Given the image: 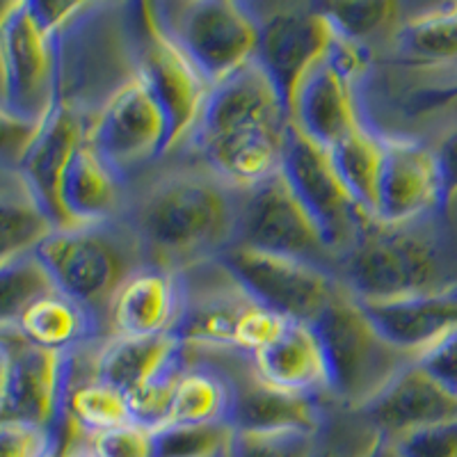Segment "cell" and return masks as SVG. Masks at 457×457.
Instances as JSON below:
<instances>
[{
	"mask_svg": "<svg viewBox=\"0 0 457 457\" xmlns=\"http://www.w3.org/2000/svg\"><path fill=\"white\" fill-rule=\"evenodd\" d=\"M240 190L206 167H179L140 187L121 215L145 265L186 272L234 247Z\"/></svg>",
	"mask_w": 457,
	"mask_h": 457,
	"instance_id": "6da1fadb",
	"label": "cell"
},
{
	"mask_svg": "<svg viewBox=\"0 0 457 457\" xmlns=\"http://www.w3.org/2000/svg\"><path fill=\"white\" fill-rule=\"evenodd\" d=\"M291 110L263 69L250 62L211 87L190 149L228 186L247 190L281 170Z\"/></svg>",
	"mask_w": 457,
	"mask_h": 457,
	"instance_id": "7a4b0ae2",
	"label": "cell"
},
{
	"mask_svg": "<svg viewBox=\"0 0 457 457\" xmlns=\"http://www.w3.org/2000/svg\"><path fill=\"white\" fill-rule=\"evenodd\" d=\"M359 302H391L457 288V228L448 211L403 224L370 222L338 261Z\"/></svg>",
	"mask_w": 457,
	"mask_h": 457,
	"instance_id": "3957f363",
	"label": "cell"
},
{
	"mask_svg": "<svg viewBox=\"0 0 457 457\" xmlns=\"http://www.w3.org/2000/svg\"><path fill=\"white\" fill-rule=\"evenodd\" d=\"M32 254L53 288L87 309L104 328H108V309L117 288L145 265L136 238L121 220L53 228Z\"/></svg>",
	"mask_w": 457,
	"mask_h": 457,
	"instance_id": "277c9868",
	"label": "cell"
},
{
	"mask_svg": "<svg viewBox=\"0 0 457 457\" xmlns=\"http://www.w3.org/2000/svg\"><path fill=\"white\" fill-rule=\"evenodd\" d=\"M328 366V395L341 410L357 411L416 354L395 348L375 329L353 293L345 291L312 325Z\"/></svg>",
	"mask_w": 457,
	"mask_h": 457,
	"instance_id": "5b68a950",
	"label": "cell"
},
{
	"mask_svg": "<svg viewBox=\"0 0 457 457\" xmlns=\"http://www.w3.org/2000/svg\"><path fill=\"white\" fill-rule=\"evenodd\" d=\"M154 21L195 64L211 87L254 62L259 10L234 0L151 3Z\"/></svg>",
	"mask_w": 457,
	"mask_h": 457,
	"instance_id": "8992f818",
	"label": "cell"
},
{
	"mask_svg": "<svg viewBox=\"0 0 457 457\" xmlns=\"http://www.w3.org/2000/svg\"><path fill=\"white\" fill-rule=\"evenodd\" d=\"M369 48L337 32L328 55L318 60L291 99V124L313 145L329 149L361 124H369L359 80L369 71Z\"/></svg>",
	"mask_w": 457,
	"mask_h": 457,
	"instance_id": "52a82bcc",
	"label": "cell"
},
{
	"mask_svg": "<svg viewBox=\"0 0 457 457\" xmlns=\"http://www.w3.org/2000/svg\"><path fill=\"white\" fill-rule=\"evenodd\" d=\"M79 353L37 348L16 325L0 328V423L60 432Z\"/></svg>",
	"mask_w": 457,
	"mask_h": 457,
	"instance_id": "ba28073f",
	"label": "cell"
},
{
	"mask_svg": "<svg viewBox=\"0 0 457 457\" xmlns=\"http://www.w3.org/2000/svg\"><path fill=\"white\" fill-rule=\"evenodd\" d=\"M130 39L136 76L165 117L167 154L190 137L211 85L151 16L149 5H130Z\"/></svg>",
	"mask_w": 457,
	"mask_h": 457,
	"instance_id": "9c48e42d",
	"label": "cell"
},
{
	"mask_svg": "<svg viewBox=\"0 0 457 457\" xmlns=\"http://www.w3.org/2000/svg\"><path fill=\"white\" fill-rule=\"evenodd\" d=\"M215 263L259 307L302 325H313L341 293L348 291L338 275L325 268L238 245L222 252Z\"/></svg>",
	"mask_w": 457,
	"mask_h": 457,
	"instance_id": "30bf717a",
	"label": "cell"
},
{
	"mask_svg": "<svg viewBox=\"0 0 457 457\" xmlns=\"http://www.w3.org/2000/svg\"><path fill=\"white\" fill-rule=\"evenodd\" d=\"M57 32L48 30L32 0L0 7V104L39 124L55 99Z\"/></svg>",
	"mask_w": 457,
	"mask_h": 457,
	"instance_id": "8fae6325",
	"label": "cell"
},
{
	"mask_svg": "<svg viewBox=\"0 0 457 457\" xmlns=\"http://www.w3.org/2000/svg\"><path fill=\"white\" fill-rule=\"evenodd\" d=\"M279 171L312 218L322 243L341 261L373 218L345 190L328 149L313 145L291 126Z\"/></svg>",
	"mask_w": 457,
	"mask_h": 457,
	"instance_id": "7c38bea8",
	"label": "cell"
},
{
	"mask_svg": "<svg viewBox=\"0 0 457 457\" xmlns=\"http://www.w3.org/2000/svg\"><path fill=\"white\" fill-rule=\"evenodd\" d=\"M234 245L304 261L338 275L337 254L322 243L318 228L300 206L281 171L247 190H240L238 234Z\"/></svg>",
	"mask_w": 457,
	"mask_h": 457,
	"instance_id": "4fadbf2b",
	"label": "cell"
},
{
	"mask_svg": "<svg viewBox=\"0 0 457 457\" xmlns=\"http://www.w3.org/2000/svg\"><path fill=\"white\" fill-rule=\"evenodd\" d=\"M85 142L126 183L137 170L165 156V117L137 76L114 89L96 110Z\"/></svg>",
	"mask_w": 457,
	"mask_h": 457,
	"instance_id": "5bb4252c",
	"label": "cell"
},
{
	"mask_svg": "<svg viewBox=\"0 0 457 457\" xmlns=\"http://www.w3.org/2000/svg\"><path fill=\"white\" fill-rule=\"evenodd\" d=\"M259 48L254 62L272 80L284 104L291 110V99L309 69L328 55L334 30L320 5L279 7L272 14H261Z\"/></svg>",
	"mask_w": 457,
	"mask_h": 457,
	"instance_id": "9a60e30c",
	"label": "cell"
},
{
	"mask_svg": "<svg viewBox=\"0 0 457 457\" xmlns=\"http://www.w3.org/2000/svg\"><path fill=\"white\" fill-rule=\"evenodd\" d=\"M382 136L375 222L403 224L448 211L430 145L416 137Z\"/></svg>",
	"mask_w": 457,
	"mask_h": 457,
	"instance_id": "2e32d148",
	"label": "cell"
},
{
	"mask_svg": "<svg viewBox=\"0 0 457 457\" xmlns=\"http://www.w3.org/2000/svg\"><path fill=\"white\" fill-rule=\"evenodd\" d=\"M89 121L92 117L87 112L55 96L16 165L21 186L57 228L64 227L60 213V181L73 154L87 140Z\"/></svg>",
	"mask_w": 457,
	"mask_h": 457,
	"instance_id": "e0dca14e",
	"label": "cell"
},
{
	"mask_svg": "<svg viewBox=\"0 0 457 457\" xmlns=\"http://www.w3.org/2000/svg\"><path fill=\"white\" fill-rule=\"evenodd\" d=\"M215 364V361H213ZM236 369H220L231 385L228 426L234 432H316L329 398H307L272 389L256 375L252 357L234 353Z\"/></svg>",
	"mask_w": 457,
	"mask_h": 457,
	"instance_id": "ac0fdd59",
	"label": "cell"
},
{
	"mask_svg": "<svg viewBox=\"0 0 457 457\" xmlns=\"http://www.w3.org/2000/svg\"><path fill=\"white\" fill-rule=\"evenodd\" d=\"M357 411L379 435L395 442L411 432L455 423L457 398L411 361Z\"/></svg>",
	"mask_w": 457,
	"mask_h": 457,
	"instance_id": "d6986e66",
	"label": "cell"
},
{
	"mask_svg": "<svg viewBox=\"0 0 457 457\" xmlns=\"http://www.w3.org/2000/svg\"><path fill=\"white\" fill-rule=\"evenodd\" d=\"M183 307L181 272L140 265L117 288L108 309L112 337H165Z\"/></svg>",
	"mask_w": 457,
	"mask_h": 457,
	"instance_id": "ffe728a7",
	"label": "cell"
},
{
	"mask_svg": "<svg viewBox=\"0 0 457 457\" xmlns=\"http://www.w3.org/2000/svg\"><path fill=\"white\" fill-rule=\"evenodd\" d=\"M129 204V183L121 181L85 142L60 181L64 227H92L120 220Z\"/></svg>",
	"mask_w": 457,
	"mask_h": 457,
	"instance_id": "44dd1931",
	"label": "cell"
},
{
	"mask_svg": "<svg viewBox=\"0 0 457 457\" xmlns=\"http://www.w3.org/2000/svg\"><path fill=\"white\" fill-rule=\"evenodd\" d=\"M256 375L272 389L307 398H329L328 366L312 325L288 320L275 341L252 357Z\"/></svg>",
	"mask_w": 457,
	"mask_h": 457,
	"instance_id": "7402d4cb",
	"label": "cell"
},
{
	"mask_svg": "<svg viewBox=\"0 0 457 457\" xmlns=\"http://www.w3.org/2000/svg\"><path fill=\"white\" fill-rule=\"evenodd\" d=\"M391 345L419 354L428 343L457 328V288L391 302H359Z\"/></svg>",
	"mask_w": 457,
	"mask_h": 457,
	"instance_id": "603a6c76",
	"label": "cell"
},
{
	"mask_svg": "<svg viewBox=\"0 0 457 457\" xmlns=\"http://www.w3.org/2000/svg\"><path fill=\"white\" fill-rule=\"evenodd\" d=\"M183 354V345L171 337H110L99 345L89 361V370L105 385L130 395L165 366Z\"/></svg>",
	"mask_w": 457,
	"mask_h": 457,
	"instance_id": "cb8c5ba5",
	"label": "cell"
},
{
	"mask_svg": "<svg viewBox=\"0 0 457 457\" xmlns=\"http://www.w3.org/2000/svg\"><path fill=\"white\" fill-rule=\"evenodd\" d=\"M16 329L37 348L67 354L79 353L85 343L94 341L104 325L87 309L53 288L28 304L16 320Z\"/></svg>",
	"mask_w": 457,
	"mask_h": 457,
	"instance_id": "d4e9b609",
	"label": "cell"
},
{
	"mask_svg": "<svg viewBox=\"0 0 457 457\" xmlns=\"http://www.w3.org/2000/svg\"><path fill=\"white\" fill-rule=\"evenodd\" d=\"M395 62L439 67L457 62V3L426 7L407 16L391 35Z\"/></svg>",
	"mask_w": 457,
	"mask_h": 457,
	"instance_id": "484cf974",
	"label": "cell"
},
{
	"mask_svg": "<svg viewBox=\"0 0 457 457\" xmlns=\"http://www.w3.org/2000/svg\"><path fill=\"white\" fill-rule=\"evenodd\" d=\"M187 357V354H186ZM231 385L218 364L187 359L171 394L167 426H197V423H228Z\"/></svg>",
	"mask_w": 457,
	"mask_h": 457,
	"instance_id": "4316f807",
	"label": "cell"
},
{
	"mask_svg": "<svg viewBox=\"0 0 457 457\" xmlns=\"http://www.w3.org/2000/svg\"><path fill=\"white\" fill-rule=\"evenodd\" d=\"M382 137H385L382 130H378L369 121L328 149L329 161L345 190L373 220L375 204H378L379 167H382Z\"/></svg>",
	"mask_w": 457,
	"mask_h": 457,
	"instance_id": "83f0119b",
	"label": "cell"
},
{
	"mask_svg": "<svg viewBox=\"0 0 457 457\" xmlns=\"http://www.w3.org/2000/svg\"><path fill=\"white\" fill-rule=\"evenodd\" d=\"M64 421L80 435H96L133 423V419L129 398L120 389L94 378L92 370L85 378H76L73 369L71 385L64 400Z\"/></svg>",
	"mask_w": 457,
	"mask_h": 457,
	"instance_id": "f1b7e54d",
	"label": "cell"
},
{
	"mask_svg": "<svg viewBox=\"0 0 457 457\" xmlns=\"http://www.w3.org/2000/svg\"><path fill=\"white\" fill-rule=\"evenodd\" d=\"M53 228L57 227L26 187L0 193V268L32 254Z\"/></svg>",
	"mask_w": 457,
	"mask_h": 457,
	"instance_id": "f546056e",
	"label": "cell"
},
{
	"mask_svg": "<svg viewBox=\"0 0 457 457\" xmlns=\"http://www.w3.org/2000/svg\"><path fill=\"white\" fill-rule=\"evenodd\" d=\"M379 436L359 411L341 410L329 403L309 457H366Z\"/></svg>",
	"mask_w": 457,
	"mask_h": 457,
	"instance_id": "4dcf8cb0",
	"label": "cell"
},
{
	"mask_svg": "<svg viewBox=\"0 0 457 457\" xmlns=\"http://www.w3.org/2000/svg\"><path fill=\"white\" fill-rule=\"evenodd\" d=\"M234 428L228 423L162 426L151 432L154 457H220L231 451Z\"/></svg>",
	"mask_w": 457,
	"mask_h": 457,
	"instance_id": "1f68e13d",
	"label": "cell"
},
{
	"mask_svg": "<svg viewBox=\"0 0 457 457\" xmlns=\"http://www.w3.org/2000/svg\"><path fill=\"white\" fill-rule=\"evenodd\" d=\"M48 291H53V284L35 254L3 265L0 268V328L16 325L28 304Z\"/></svg>",
	"mask_w": 457,
	"mask_h": 457,
	"instance_id": "d6a6232c",
	"label": "cell"
},
{
	"mask_svg": "<svg viewBox=\"0 0 457 457\" xmlns=\"http://www.w3.org/2000/svg\"><path fill=\"white\" fill-rule=\"evenodd\" d=\"M320 10L338 35L361 46L369 37L379 35L386 28L394 32L403 21V7L398 3H322Z\"/></svg>",
	"mask_w": 457,
	"mask_h": 457,
	"instance_id": "836d02e7",
	"label": "cell"
},
{
	"mask_svg": "<svg viewBox=\"0 0 457 457\" xmlns=\"http://www.w3.org/2000/svg\"><path fill=\"white\" fill-rule=\"evenodd\" d=\"M187 357L186 348L179 359H174L170 366L161 370L154 379H149L145 386L133 391L129 398L130 407V419L137 426L146 428V430H158V428L167 426L170 419V405H171V394H174V385H177L179 375L186 369Z\"/></svg>",
	"mask_w": 457,
	"mask_h": 457,
	"instance_id": "e575fe53",
	"label": "cell"
},
{
	"mask_svg": "<svg viewBox=\"0 0 457 457\" xmlns=\"http://www.w3.org/2000/svg\"><path fill=\"white\" fill-rule=\"evenodd\" d=\"M316 432H236L231 457H309Z\"/></svg>",
	"mask_w": 457,
	"mask_h": 457,
	"instance_id": "d590c367",
	"label": "cell"
},
{
	"mask_svg": "<svg viewBox=\"0 0 457 457\" xmlns=\"http://www.w3.org/2000/svg\"><path fill=\"white\" fill-rule=\"evenodd\" d=\"M83 439L96 457H154L151 430L137 423H126L96 435H83Z\"/></svg>",
	"mask_w": 457,
	"mask_h": 457,
	"instance_id": "8d00e7d4",
	"label": "cell"
},
{
	"mask_svg": "<svg viewBox=\"0 0 457 457\" xmlns=\"http://www.w3.org/2000/svg\"><path fill=\"white\" fill-rule=\"evenodd\" d=\"M414 364L423 370L446 394L457 398V328L448 329L442 337L428 343L421 353L416 354Z\"/></svg>",
	"mask_w": 457,
	"mask_h": 457,
	"instance_id": "74e56055",
	"label": "cell"
},
{
	"mask_svg": "<svg viewBox=\"0 0 457 457\" xmlns=\"http://www.w3.org/2000/svg\"><path fill=\"white\" fill-rule=\"evenodd\" d=\"M286 322H288L286 318L277 316V313L268 312V309L259 307L256 302H252L247 312L240 316L238 328H236L234 350L245 354V357H254L268 343L275 341Z\"/></svg>",
	"mask_w": 457,
	"mask_h": 457,
	"instance_id": "f35d334b",
	"label": "cell"
},
{
	"mask_svg": "<svg viewBox=\"0 0 457 457\" xmlns=\"http://www.w3.org/2000/svg\"><path fill=\"white\" fill-rule=\"evenodd\" d=\"M394 446L398 457H457V421L400 436Z\"/></svg>",
	"mask_w": 457,
	"mask_h": 457,
	"instance_id": "ab89813d",
	"label": "cell"
},
{
	"mask_svg": "<svg viewBox=\"0 0 457 457\" xmlns=\"http://www.w3.org/2000/svg\"><path fill=\"white\" fill-rule=\"evenodd\" d=\"M55 432L39 428L0 423V457H42Z\"/></svg>",
	"mask_w": 457,
	"mask_h": 457,
	"instance_id": "60d3db41",
	"label": "cell"
},
{
	"mask_svg": "<svg viewBox=\"0 0 457 457\" xmlns=\"http://www.w3.org/2000/svg\"><path fill=\"white\" fill-rule=\"evenodd\" d=\"M37 124L28 121L0 104V162L19 165L28 145L35 137Z\"/></svg>",
	"mask_w": 457,
	"mask_h": 457,
	"instance_id": "b9f144b4",
	"label": "cell"
},
{
	"mask_svg": "<svg viewBox=\"0 0 457 457\" xmlns=\"http://www.w3.org/2000/svg\"><path fill=\"white\" fill-rule=\"evenodd\" d=\"M430 149L435 154L436 170H439V179H442L444 204L451 211L457 199V126L442 133V137L435 145H430Z\"/></svg>",
	"mask_w": 457,
	"mask_h": 457,
	"instance_id": "7bdbcfd3",
	"label": "cell"
},
{
	"mask_svg": "<svg viewBox=\"0 0 457 457\" xmlns=\"http://www.w3.org/2000/svg\"><path fill=\"white\" fill-rule=\"evenodd\" d=\"M62 457H96V455H94V453L87 448L83 435H80V432H76L71 428V439H69V444H67V448H64Z\"/></svg>",
	"mask_w": 457,
	"mask_h": 457,
	"instance_id": "ee69618b",
	"label": "cell"
},
{
	"mask_svg": "<svg viewBox=\"0 0 457 457\" xmlns=\"http://www.w3.org/2000/svg\"><path fill=\"white\" fill-rule=\"evenodd\" d=\"M366 457H398V451H395L394 442L386 439V436H379L375 446L370 448V453Z\"/></svg>",
	"mask_w": 457,
	"mask_h": 457,
	"instance_id": "f6af8a7d",
	"label": "cell"
},
{
	"mask_svg": "<svg viewBox=\"0 0 457 457\" xmlns=\"http://www.w3.org/2000/svg\"><path fill=\"white\" fill-rule=\"evenodd\" d=\"M220 457H231V451H227L224 455H220Z\"/></svg>",
	"mask_w": 457,
	"mask_h": 457,
	"instance_id": "bcb514c9",
	"label": "cell"
}]
</instances>
